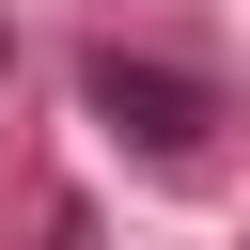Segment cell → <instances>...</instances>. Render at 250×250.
<instances>
[{
	"mask_svg": "<svg viewBox=\"0 0 250 250\" xmlns=\"http://www.w3.org/2000/svg\"><path fill=\"white\" fill-rule=\"evenodd\" d=\"M94 109H109V125H141V156H203V125H219V94H203V78L125 62V47L94 62Z\"/></svg>",
	"mask_w": 250,
	"mask_h": 250,
	"instance_id": "1",
	"label": "cell"
}]
</instances>
